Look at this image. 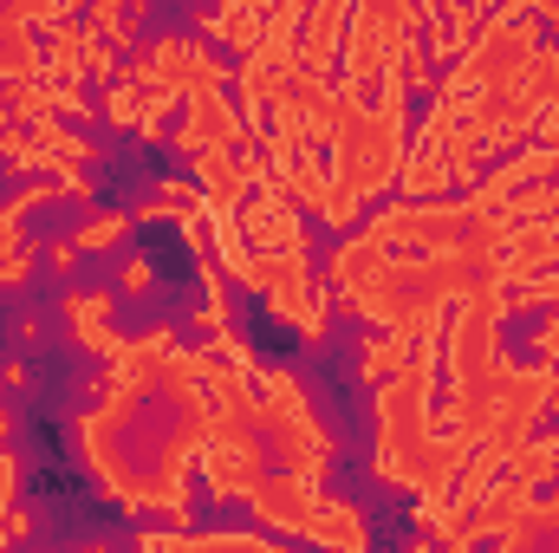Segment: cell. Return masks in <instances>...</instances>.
<instances>
[{"label":"cell","instance_id":"obj_6","mask_svg":"<svg viewBox=\"0 0 559 553\" xmlns=\"http://www.w3.org/2000/svg\"><path fill=\"white\" fill-rule=\"evenodd\" d=\"M176 143L195 156V150H222V143H248V118L228 105V92L215 85V92H195L189 98V111H182V125H176Z\"/></svg>","mask_w":559,"mask_h":553},{"label":"cell","instance_id":"obj_4","mask_svg":"<svg viewBox=\"0 0 559 553\" xmlns=\"http://www.w3.org/2000/svg\"><path fill=\"white\" fill-rule=\"evenodd\" d=\"M138 66L169 92V98H195V92L228 85V59L209 52V46L189 39V33H163V39H150V46L138 52Z\"/></svg>","mask_w":559,"mask_h":553},{"label":"cell","instance_id":"obj_10","mask_svg":"<svg viewBox=\"0 0 559 553\" xmlns=\"http://www.w3.org/2000/svg\"><path fill=\"white\" fill-rule=\"evenodd\" d=\"M150 286H156V268L150 261H131L124 268V293H150Z\"/></svg>","mask_w":559,"mask_h":553},{"label":"cell","instance_id":"obj_7","mask_svg":"<svg viewBox=\"0 0 559 553\" xmlns=\"http://www.w3.org/2000/svg\"><path fill=\"white\" fill-rule=\"evenodd\" d=\"M111 306H118L111 293H66V299H59V313H66V326L85 339V352H105V358L118 352V339H111Z\"/></svg>","mask_w":559,"mask_h":553},{"label":"cell","instance_id":"obj_9","mask_svg":"<svg viewBox=\"0 0 559 553\" xmlns=\"http://www.w3.org/2000/svg\"><path fill=\"white\" fill-rule=\"evenodd\" d=\"M534 345H540V365H559V306H554V319L534 332Z\"/></svg>","mask_w":559,"mask_h":553},{"label":"cell","instance_id":"obj_3","mask_svg":"<svg viewBox=\"0 0 559 553\" xmlns=\"http://www.w3.org/2000/svg\"><path fill=\"white\" fill-rule=\"evenodd\" d=\"M0 163L7 169H52V176H85L98 163V143L72 138L59 118H33V125H7L0 131Z\"/></svg>","mask_w":559,"mask_h":553},{"label":"cell","instance_id":"obj_5","mask_svg":"<svg viewBox=\"0 0 559 553\" xmlns=\"http://www.w3.org/2000/svg\"><path fill=\"white\" fill-rule=\"evenodd\" d=\"M299 20H306V0H215V13L202 20L222 46H235V52H248L261 33H299Z\"/></svg>","mask_w":559,"mask_h":553},{"label":"cell","instance_id":"obj_1","mask_svg":"<svg viewBox=\"0 0 559 553\" xmlns=\"http://www.w3.org/2000/svg\"><path fill=\"white\" fill-rule=\"evenodd\" d=\"M209 443V345H176L169 326L118 339L98 404L79 416V449L98 489L124 508L189 515V469Z\"/></svg>","mask_w":559,"mask_h":553},{"label":"cell","instance_id":"obj_2","mask_svg":"<svg viewBox=\"0 0 559 553\" xmlns=\"http://www.w3.org/2000/svg\"><path fill=\"white\" fill-rule=\"evenodd\" d=\"M66 196H92V183L85 176H52V183H33V189H20L13 202H0V286H26L33 268H39V255H33V235H26V215L33 209H52V202H66Z\"/></svg>","mask_w":559,"mask_h":553},{"label":"cell","instance_id":"obj_8","mask_svg":"<svg viewBox=\"0 0 559 553\" xmlns=\"http://www.w3.org/2000/svg\"><path fill=\"white\" fill-rule=\"evenodd\" d=\"M131 222H138V215H124V209H105V215H92V222H85L72 242H79V248H111L118 235H131Z\"/></svg>","mask_w":559,"mask_h":553}]
</instances>
